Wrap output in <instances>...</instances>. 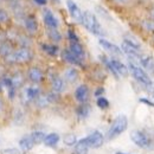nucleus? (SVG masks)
Returning a JSON list of instances; mask_svg holds the SVG:
<instances>
[{
  "mask_svg": "<svg viewBox=\"0 0 154 154\" xmlns=\"http://www.w3.org/2000/svg\"><path fill=\"white\" fill-rule=\"evenodd\" d=\"M32 58H33V52L30 48L19 46L12 51V54L5 59V62L13 65H23L30 63Z\"/></svg>",
  "mask_w": 154,
  "mask_h": 154,
  "instance_id": "1",
  "label": "nucleus"
},
{
  "mask_svg": "<svg viewBox=\"0 0 154 154\" xmlns=\"http://www.w3.org/2000/svg\"><path fill=\"white\" fill-rule=\"evenodd\" d=\"M81 24H83V26L90 33H93L95 36H102L104 33L100 21L96 18V16L93 12H90V11H84L83 12V18H82V23Z\"/></svg>",
  "mask_w": 154,
  "mask_h": 154,
  "instance_id": "2",
  "label": "nucleus"
},
{
  "mask_svg": "<svg viewBox=\"0 0 154 154\" xmlns=\"http://www.w3.org/2000/svg\"><path fill=\"white\" fill-rule=\"evenodd\" d=\"M128 70L131 71V74L133 75V77H134L139 83L143 84L145 87H148V89H149V88H153V90H154L153 81H152V79L149 78V76L146 74V71H145L143 69H141L137 64H135L133 60H129Z\"/></svg>",
  "mask_w": 154,
  "mask_h": 154,
  "instance_id": "3",
  "label": "nucleus"
},
{
  "mask_svg": "<svg viewBox=\"0 0 154 154\" xmlns=\"http://www.w3.org/2000/svg\"><path fill=\"white\" fill-rule=\"evenodd\" d=\"M128 127V119L126 115H119L115 120L113 121L108 133H107V139L108 140H114L119 135H121Z\"/></svg>",
  "mask_w": 154,
  "mask_h": 154,
  "instance_id": "4",
  "label": "nucleus"
},
{
  "mask_svg": "<svg viewBox=\"0 0 154 154\" xmlns=\"http://www.w3.org/2000/svg\"><path fill=\"white\" fill-rule=\"evenodd\" d=\"M131 139L132 141L134 142L135 145L140 148H143V149H149L152 148V140L140 131H133L131 133Z\"/></svg>",
  "mask_w": 154,
  "mask_h": 154,
  "instance_id": "5",
  "label": "nucleus"
},
{
  "mask_svg": "<svg viewBox=\"0 0 154 154\" xmlns=\"http://www.w3.org/2000/svg\"><path fill=\"white\" fill-rule=\"evenodd\" d=\"M40 94H42V90L38 84L31 83L23 88V97H24V101L26 102H35Z\"/></svg>",
  "mask_w": 154,
  "mask_h": 154,
  "instance_id": "6",
  "label": "nucleus"
},
{
  "mask_svg": "<svg viewBox=\"0 0 154 154\" xmlns=\"http://www.w3.org/2000/svg\"><path fill=\"white\" fill-rule=\"evenodd\" d=\"M24 29H25L26 33L30 35V36H33V35H36L38 32V20H37L35 14L29 13V14H26L24 17Z\"/></svg>",
  "mask_w": 154,
  "mask_h": 154,
  "instance_id": "7",
  "label": "nucleus"
},
{
  "mask_svg": "<svg viewBox=\"0 0 154 154\" xmlns=\"http://www.w3.org/2000/svg\"><path fill=\"white\" fill-rule=\"evenodd\" d=\"M43 21H44L45 26L48 27V30H58L59 21L50 8L43 10Z\"/></svg>",
  "mask_w": 154,
  "mask_h": 154,
  "instance_id": "8",
  "label": "nucleus"
},
{
  "mask_svg": "<svg viewBox=\"0 0 154 154\" xmlns=\"http://www.w3.org/2000/svg\"><path fill=\"white\" fill-rule=\"evenodd\" d=\"M121 50H122L123 54H126L129 58H132V59H139L140 60V57H141V55H140V48L134 45V44H132V43H129L128 40L125 39L122 42Z\"/></svg>",
  "mask_w": 154,
  "mask_h": 154,
  "instance_id": "9",
  "label": "nucleus"
},
{
  "mask_svg": "<svg viewBox=\"0 0 154 154\" xmlns=\"http://www.w3.org/2000/svg\"><path fill=\"white\" fill-rule=\"evenodd\" d=\"M26 78L32 84H39L44 79V71L39 66H31L26 72Z\"/></svg>",
  "mask_w": 154,
  "mask_h": 154,
  "instance_id": "10",
  "label": "nucleus"
},
{
  "mask_svg": "<svg viewBox=\"0 0 154 154\" xmlns=\"http://www.w3.org/2000/svg\"><path fill=\"white\" fill-rule=\"evenodd\" d=\"M85 140H87V143H88L89 148H100L104 142L103 134L101 132H98V131L93 132L89 136L85 137Z\"/></svg>",
  "mask_w": 154,
  "mask_h": 154,
  "instance_id": "11",
  "label": "nucleus"
},
{
  "mask_svg": "<svg viewBox=\"0 0 154 154\" xmlns=\"http://www.w3.org/2000/svg\"><path fill=\"white\" fill-rule=\"evenodd\" d=\"M14 45H13V42L10 38H4L2 40H0V59H6L8 57L12 51L14 50Z\"/></svg>",
  "mask_w": 154,
  "mask_h": 154,
  "instance_id": "12",
  "label": "nucleus"
},
{
  "mask_svg": "<svg viewBox=\"0 0 154 154\" xmlns=\"http://www.w3.org/2000/svg\"><path fill=\"white\" fill-rule=\"evenodd\" d=\"M56 95L55 93H49V94H40L39 97L35 101L36 106L40 108V109H44L46 107H49L51 103H54L56 101Z\"/></svg>",
  "mask_w": 154,
  "mask_h": 154,
  "instance_id": "13",
  "label": "nucleus"
},
{
  "mask_svg": "<svg viewBox=\"0 0 154 154\" xmlns=\"http://www.w3.org/2000/svg\"><path fill=\"white\" fill-rule=\"evenodd\" d=\"M66 6H68V11L71 16V18L77 21V23H82V18H83V12L82 10L78 7L76 2L74 0H66Z\"/></svg>",
  "mask_w": 154,
  "mask_h": 154,
  "instance_id": "14",
  "label": "nucleus"
},
{
  "mask_svg": "<svg viewBox=\"0 0 154 154\" xmlns=\"http://www.w3.org/2000/svg\"><path fill=\"white\" fill-rule=\"evenodd\" d=\"M78 59H81L82 62H84L85 59V51L83 45L81 44L79 40H69V48H68Z\"/></svg>",
  "mask_w": 154,
  "mask_h": 154,
  "instance_id": "15",
  "label": "nucleus"
},
{
  "mask_svg": "<svg viewBox=\"0 0 154 154\" xmlns=\"http://www.w3.org/2000/svg\"><path fill=\"white\" fill-rule=\"evenodd\" d=\"M51 82V89L55 94H62L65 90V81L59 75H52L50 78Z\"/></svg>",
  "mask_w": 154,
  "mask_h": 154,
  "instance_id": "16",
  "label": "nucleus"
},
{
  "mask_svg": "<svg viewBox=\"0 0 154 154\" xmlns=\"http://www.w3.org/2000/svg\"><path fill=\"white\" fill-rule=\"evenodd\" d=\"M89 94H90V91H89L88 85L87 84H81V85L77 87L76 90H75V98H76V101L79 104L87 103L88 100H89Z\"/></svg>",
  "mask_w": 154,
  "mask_h": 154,
  "instance_id": "17",
  "label": "nucleus"
},
{
  "mask_svg": "<svg viewBox=\"0 0 154 154\" xmlns=\"http://www.w3.org/2000/svg\"><path fill=\"white\" fill-rule=\"evenodd\" d=\"M98 44H100L104 50H107L109 54H112V55L121 56V55L123 54V52H122V50H121V48H119V46L115 45L114 43H112V42H109V40H107V39L100 38Z\"/></svg>",
  "mask_w": 154,
  "mask_h": 154,
  "instance_id": "18",
  "label": "nucleus"
},
{
  "mask_svg": "<svg viewBox=\"0 0 154 154\" xmlns=\"http://www.w3.org/2000/svg\"><path fill=\"white\" fill-rule=\"evenodd\" d=\"M63 78H64L65 83L74 84V83H76L77 81H78V78H79V72H78V70L75 66H69L68 69H65Z\"/></svg>",
  "mask_w": 154,
  "mask_h": 154,
  "instance_id": "19",
  "label": "nucleus"
},
{
  "mask_svg": "<svg viewBox=\"0 0 154 154\" xmlns=\"http://www.w3.org/2000/svg\"><path fill=\"white\" fill-rule=\"evenodd\" d=\"M109 60H110V64H112V66H113V69H114V71H115V74L117 75V77L127 76V74H128L129 70H128V68L121 60L115 59V58H109Z\"/></svg>",
  "mask_w": 154,
  "mask_h": 154,
  "instance_id": "20",
  "label": "nucleus"
},
{
  "mask_svg": "<svg viewBox=\"0 0 154 154\" xmlns=\"http://www.w3.org/2000/svg\"><path fill=\"white\" fill-rule=\"evenodd\" d=\"M62 57H63V59H64L66 63H69V64H71V65H74V66H82V65H83V62H82L81 59H78L69 49H64V50H63Z\"/></svg>",
  "mask_w": 154,
  "mask_h": 154,
  "instance_id": "21",
  "label": "nucleus"
},
{
  "mask_svg": "<svg viewBox=\"0 0 154 154\" xmlns=\"http://www.w3.org/2000/svg\"><path fill=\"white\" fill-rule=\"evenodd\" d=\"M12 20L11 11L5 5H0V27L7 26Z\"/></svg>",
  "mask_w": 154,
  "mask_h": 154,
  "instance_id": "22",
  "label": "nucleus"
},
{
  "mask_svg": "<svg viewBox=\"0 0 154 154\" xmlns=\"http://www.w3.org/2000/svg\"><path fill=\"white\" fill-rule=\"evenodd\" d=\"M25 78H26V76H25L23 72H20V71H17V72H14L13 75L10 76L11 83H12V85H13V88H14L16 90L23 88V85H24V83H25Z\"/></svg>",
  "mask_w": 154,
  "mask_h": 154,
  "instance_id": "23",
  "label": "nucleus"
},
{
  "mask_svg": "<svg viewBox=\"0 0 154 154\" xmlns=\"http://www.w3.org/2000/svg\"><path fill=\"white\" fill-rule=\"evenodd\" d=\"M19 146L23 151H30V149H32V147L35 146V143H33V141H32L31 135H25V136H23L19 140Z\"/></svg>",
  "mask_w": 154,
  "mask_h": 154,
  "instance_id": "24",
  "label": "nucleus"
},
{
  "mask_svg": "<svg viewBox=\"0 0 154 154\" xmlns=\"http://www.w3.org/2000/svg\"><path fill=\"white\" fill-rule=\"evenodd\" d=\"M140 63L141 65L147 69L148 71L151 72H154V58L151 57V56H141L140 57Z\"/></svg>",
  "mask_w": 154,
  "mask_h": 154,
  "instance_id": "25",
  "label": "nucleus"
},
{
  "mask_svg": "<svg viewBox=\"0 0 154 154\" xmlns=\"http://www.w3.org/2000/svg\"><path fill=\"white\" fill-rule=\"evenodd\" d=\"M58 141H59V135L57 133H50V134L45 135L44 145L48 147H54L57 145Z\"/></svg>",
  "mask_w": 154,
  "mask_h": 154,
  "instance_id": "26",
  "label": "nucleus"
},
{
  "mask_svg": "<svg viewBox=\"0 0 154 154\" xmlns=\"http://www.w3.org/2000/svg\"><path fill=\"white\" fill-rule=\"evenodd\" d=\"M89 149V146L87 143L85 137L77 141V143L75 145V154H87Z\"/></svg>",
  "mask_w": 154,
  "mask_h": 154,
  "instance_id": "27",
  "label": "nucleus"
},
{
  "mask_svg": "<svg viewBox=\"0 0 154 154\" xmlns=\"http://www.w3.org/2000/svg\"><path fill=\"white\" fill-rule=\"evenodd\" d=\"M90 114V106L88 103H82L77 108V115L81 119H85Z\"/></svg>",
  "mask_w": 154,
  "mask_h": 154,
  "instance_id": "28",
  "label": "nucleus"
},
{
  "mask_svg": "<svg viewBox=\"0 0 154 154\" xmlns=\"http://www.w3.org/2000/svg\"><path fill=\"white\" fill-rule=\"evenodd\" d=\"M42 49H43L44 52H46L50 56H56L58 54V48L55 44H43Z\"/></svg>",
  "mask_w": 154,
  "mask_h": 154,
  "instance_id": "29",
  "label": "nucleus"
},
{
  "mask_svg": "<svg viewBox=\"0 0 154 154\" xmlns=\"http://www.w3.org/2000/svg\"><path fill=\"white\" fill-rule=\"evenodd\" d=\"M31 137H32V141L35 145H38V143H42L44 142V139H45V134L40 131H36L33 133H31Z\"/></svg>",
  "mask_w": 154,
  "mask_h": 154,
  "instance_id": "30",
  "label": "nucleus"
},
{
  "mask_svg": "<svg viewBox=\"0 0 154 154\" xmlns=\"http://www.w3.org/2000/svg\"><path fill=\"white\" fill-rule=\"evenodd\" d=\"M48 36L54 43H59L62 40V35L58 30H48Z\"/></svg>",
  "mask_w": 154,
  "mask_h": 154,
  "instance_id": "31",
  "label": "nucleus"
},
{
  "mask_svg": "<svg viewBox=\"0 0 154 154\" xmlns=\"http://www.w3.org/2000/svg\"><path fill=\"white\" fill-rule=\"evenodd\" d=\"M96 104H97V107L101 108V109H107V108H109V101L103 96L97 97Z\"/></svg>",
  "mask_w": 154,
  "mask_h": 154,
  "instance_id": "32",
  "label": "nucleus"
},
{
  "mask_svg": "<svg viewBox=\"0 0 154 154\" xmlns=\"http://www.w3.org/2000/svg\"><path fill=\"white\" fill-rule=\"evenodd\" d=\"M64 143L68 145V146H74L77 143V139L75 135L72 134H68L64 136Z\"/></svg>",
  "mask_w": 154,
  "mask_h": 154,
  "instance_id": "33",
  "label": "nucleus"
},
{
  "mask_svg": "<svg viewBox=\"0 0 154 154\" xmlns=\"http://www.w3.org/2000/svg\"><path fill=\"white\" fill-rule=\"evenodd\" d=\"M142 26L146 31H154V21L153 20H143Z\"/></svg>",
  "mask_w": 154,
  "mask_h": 154,
  "instance_id": "34",
  "label": "nucleus"
},
{
  "mask_svg": "<svg viewBox=\"0 0 154 154\" xmlns=\"http://www.w3.org/2000/svg\"><path fill=\"white\" fill-rule=\"evenodd\" d=\"M68 37H69V40H79L77 35L72 31V30H69L68 31Z\"/></svg>",
  "mask_w": 154,
  "mask_h": 154,
  "instance_id": "35",
  "label": "nucleus"
},
{
  "mask_svg": "<svg viewBox=\"0 0 154 154\" xmlns=\"http://www.w3.org/2000/svg\"><path fill=\"white\" fill-rule=\"evenodd\" d=\"M33 2L39 5V6H45L48 4V0H33Z\"/></svg>",
  "mask_w": 154,
  "mask_h": 154,
  "instance_id": "36",
  "label": "nucleus"
},
{
  "mask_svg": "<svg viewBox=\"0 0 154 154\" xmlns=\"http://www.w3.org/2000/svg\"><path fill=\"white\" fill-rule=\"evenodd\" d=\"M103 93H104V89H103V88H100V89H97V90H96V93H95V96H96V97H101Z\"/></svg>",
  "mask_w": 154,
  "mask_h": 154,
  "instance_id": "37",
  "label": "nucleus"
},
{
  "mask_svg": "<svg viewBox=\"0 0 154 154\" xmlns=\"http://www.w3.org/2000/svg\"><path fill=\"white\" fill-rule=\"evenodd\" d=\"M140 102L146 103V104H148V106H151V107H154L153 102H151V101H148V100H146V98H141V100H140Z\"/></svg>",
  "mask_w": 154,
  "mask_h": 154,
  "instance_id": "38",
  "label": "nucleus"
},
{
  "mask_svg": "<svg viewBox=\"0 0 154 154\" xmlns=\"http://www.w3.org/2000/svg\"><path fill=\"white\" fill-rule=\"evenodd\" d=\"M115 4H119V5H126L129 2V0H113Z\"/></svg>",
  "mask_w": 154,
  "mask_h": 154,
  "instance_id": "39",
  "label": "nucleus"
},
{
  "mask_svg": "<svg viewBox=\"0 0 154 154\" xmlns=\"http://www.w3.org/2000/svg\"><path fill=\"white\" fill-rule=\"evenodd\" d=\"M4 107H5V101H4L2 96H0V113L4 110Z\"/></svg>",
  "mask_w": 154,
  "mask_h": 154,
  "instance_id": "40",
  "label": "nucleus"
},
{
  "mask_svg": "<svg viewBox=\"0 0 154 154\" xmlns=\"http://www.w3.org/2000/svg\"><path fill=\"white\" fill-rule=\"evenodd\" d=\"M10 1H11V0H0V5H5V4L7 5Z\"/></svg>",
  "mask_w": 154,
  "mask_h": 154,
  "instance_id": "41",
  "label": "nucleus"
},
{
  "mask_svg": "<svg viewBox=\"0 0 154 154\" xmlns=\"http://www.w3.org/2000/svg\"><path fill=\"white\" fill-rule=\"evenodd\" d=\"M149 16H151L152 18H154V6L151 8V11H149Z\"/></svg>",
  "mask_w": 154,
  "mask_h": 154,
  "instance_id": "42",
  "label": "nucleus"
},
{
  "mask_svg": "<svg viewBox=\"0 0 154 154\" xmlns=\"http://www.w3.org/2000/svg\"><path fill=\"white\" fill-rule=\"evenodd\" d=\"M7 36H5V33H0V40H2L4 38H6Z\"/></svg>",
  "mask_w": 154,
  "mask_h": 154,
  "instance_id": "43",
  "label": "nucleus"
},
{
  "mask_svg": "<svg viewBox=\"0 0 154 154\" xmlns=\"http://www.w3.org/2000/svg\"><path fill=\"white\" fill-rule=\"evenodd\" d=\"M51 1H54L55 4H58V2H59V0H51Z\"/></svg>",
  "mask_w": 154,
  "mask_h": 154,
  "instance_id": "44",
  "label": "nucleus"
},
{
  "mask_svg": "<svg viewBox=\"0 0 154 154\" xmlns=\"http://www.w3.org/2000/svg\"><path fill=\"white\" fill-rule=\"evenodd\" d=\"M116 154H126V153H121V152H117Z\"/></svg>",
  "mask_w": 154,
  "mask_h": 154,
  "instance_id": "45",
  "label": "nucleus"
}]
</instances>
